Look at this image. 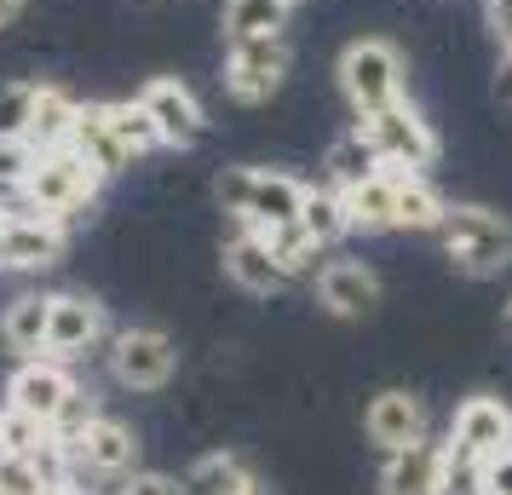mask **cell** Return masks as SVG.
Returning a JSON list of instances; mask_svg holds the SVG:
<instances>
[{"label": "cell", "instance_id": "60d3db41", "mask_svg": "<svg viewBox=\"0 0 512 495\" xmlns=\"http://www.w3.org/2000/svg\"><path fill=\"white\" fill-rule=\"evenodd\" d=\"M0 236H6V213H0Z\"/></svg>", "mask_w": 512, "mask_h": 495}, {"label": "cell", "instance_id": "52a82bcc", "mask_svg": "<svg viewBox=\"0 0 512 495\" xmlns=\"http://www.w3.org/2000/svg\"><path fill=\"white\" fill-rule=\"evenodd\" d=\"M81 392L70 375V363L64 357H18V369H12V380H6V409H24V415H35V421L58 426V415L70 409V398Z\"/></svg>", "mask_w": 512, "mask_h": 495}, {"label": "cell", "instance_id": "ffe728a7", "mask_svg": "<svg viewBox=\"0 0 512 495\" xmlns=\"http://www.w3.org/2000/svg\"><path fill=\"white\" fill-rule=\"evenodd\" d=\"M75 150L87 156L93 167L104 173H121V167H133V150L121 144L116 121H110V104H81V121H75Z\"/></svg>", "mask_w": 512, "mask_h": 495}, {"label": "cell", "instance_id": "ac0fdd59", "mask_svg": "<svg viewBox=\"0 0 512 495\" xmlns=\"http://www.w3.org/2000/svg\"><path fill=\"white\" fill-rule=\"evenodd\" d=\"M75 121H81V98L64 93L58 81H41V87H35V110H29L24 139L47 156V150H64V144L75 139Z\"/></svg>", "mask_w": 512, "mask_h": 495}, {"label": "cell", "instance_id": "b9f144b4", "mask_svg": "<svg viewBox=\"0 0 512 495\" xmlns=\"http://www.w3.org/2000/svg\"><path fill=\"white\" fill-rule=\"evenodd\" d=\"M0 495H6V490H0Z\"/></svg>", "mask_w": 512, "mask_h": 495}, {"label": "cell", "instance_id": "ba28073f", "mask_svg": "<svg viewBox=\"0 0 512 495\" xmlns=\"http://www.w3.org/2000/svg\"><path fill=\"white\" fill-rule=\"evenodd\" d=\"M179 369V346L162 329H121L110 340V375L127 392H162Z\"/></svg>", "mask_w": 512, "mask_h": 495}, {"label": "cell", "instance_id": "7c38bea8", "mask_svg": "<svg viewBox=\"0 0 512 495\" xmlns=\"http://www.w3.org/2000/svg\"><path fill=\"white\" fill-rule=\"evenodd\" d=\"M449 449H466V455H478V461H495V455H507L512 449V409L501 398H466L455 409V421H449Z\"/></svg>", "mask_w": 512, "mask_h": 495}, {"label": "cell", "instance_id": "d6a6232c", "mask_svg": "<svg viewBox=\"0 0 512 495\" xmlns=\"http://www.w3.org/2000/svg\"><path fill=\"white\" fill-rule=\"evenodd\" d=\"M121 495H190V490H185V478H167V472H133L121 484Z\"/></svg>", "mask_w": 512, "mask_h": 495}, {"label": "cell", "instance_id": "30bf717a", "mask_svg": "<svg viewBox=\"0 0 512 495\" xmlns=\"http://www.w3.org/2000/svg\"><path fill=\"white\" fill-rule=\"evenodd\" d=\"M311 288H317V306L328 311V317H369L374 306H380V271L363 260H323L317 265V277H311Z\"/></svg>", "mask_w": 512, "mask_h": 495}, {"label": "cell", "instance_id": "5b68a950", "mask_svg": "<svg viewBox=\"0 0 512 495\" xmlns=\"http://www.w3.org/2000/svg\"><path fill=\"white\" fill-rule=\"evenodd\" d=\"M294 70V52L282 35H236L225 47V93L236 104H271Z\"/></svg>", "mask_w": 512, "mask_h": 495}, {"label": "cell", "instance_id": "603a6c76", "mask_svg": "<svg viewBox=\"0 0 512 495\" xmlns=\"http://www.w3.org/2000/svg\"><path fill=\"white\" fill-rule=\"evenodd\" d=\"M328 185L334 190H351V185H363V179H374L380 173V150H374L369 139H363V127H351V133H340V139L328 144Z\"/></svg>", "mask_w": 512, "mask_h": 495}, {"label": "cell", "instance_id": "2e32d148", "mask_svg": "<svg viewBox=\"0 0 512 495\" xmlns=\"http://www.w3.org/2000/svg\"><path fill=\"white\" fill-rule=\"evenodd\" d=\"M443 455H449V444H432V438L386 449L380 495H443Z\"/></svg>", "mask_w": 512, "mask_h": 495}, {"label": "cell", "instance_id": "8d00e7d4", "mask_svg": "<svg viewBox=\"0 0 512 495\" xmlns=\"http://www.w3.org/2000/svg\"><path fill=\"white\" fill-rule=\"evenodd\" d=\"M18 6H24V0H0V24H12V18H18Z\"/></svg>", "mask_w": 512, "mask_h": 495}, {"label": "cell", "instance_id": "4dcf8cb0", "mask_svg": "<svg viewBox=\"0 0 512 495\" xmlns=\"http://www.w3.org/2000/svg\"><path fill=\"white\" fill-rule=\"evenodd\" d=\"M443 495H484V461L466 449H449L443 455Z\"/></svg>", "mask_w": 512, "mask_h": 495}, {"label": "cell", "instance_id": "7a4b0ae2", "mask_svg": "<svg viewBox=\"0 0 512 495\" xmlns=\"http://www.w3.org/2000/svg\"><path fill=\"white\" fill-rule=\"evenodd\" d=\"M334 81H340V98L351 104V116H374V110L409 98V64H403V52L386 35L346 41L340 64H334Z\"/></svg>", "mask_w": 512, "mask_h": 495}, {"label": "cell", "instance_id": "f35d334b", "mask_svg": "<svg viewBox=\"0 0 512 495\" xmlns=\"http://www.w3.org/2000/svg\"><path fill=\"white\" fill-rule=\"evenodd\" d=\"M242 495H271V490H265V484H259V478H254V484H248V490H242Z\"/></svg>", "mask_w": 512, "mask_h": 495}, {"label": "cell", "instance_id": "ab89813d", "mask_svg": "<svg viewBox=\"0 0 512 495\" xmlns=\"http://www.w3.org/2000/svg\"><path fill=\"white\" fill-rule=\"evenodd\" d=\"M501 323H507V334H512V300H507V317H501Z\"/></svg>", "mask_w": 512, "mask_h": 495}, {"label": "cell", "instance_id": "4fadbf2b", "mask_svg": "<svg viewBox=\"0 0 512 495\" xmlns=\"http://www.w3.org/2000/svg\"><path fill=\"white\" fill-rule=\"evenodd\" d=\"M64 219H47V213H18L6 219V236H0V265L12 271H47V265L64 260Z\"/></svg>", "mask_w": 512, "mask_h": 495}, {"label": "cell", "instance_id": "44dd1931", "mask_svg": "<svg viewBox=\"0 0 512 495\" xmlns=\"http://www.w3.org/2000/svg\"><path fill=\"white\" fill-rule=\"evenodd\" d=\"M47 329H52V294H18L12 306L0 311V340L18 357L47 352Z\"/></svg>", "mask_w": 512, "mask_h": 495}, {"label": "cell", "instance_id": "6da1fadb", "mask_svg": "<svg viewBox=\"0 0 512 495\" xmlns=\"http://www.w3.org/2000/svg\"><path fill=\"white\" fill-rule=\"evenodd\" d=\"M305 190L294 173L277 167H225L219 173V208L231 213L242 231H282L305 208Z\"/></svg>", "mask_w": 512, "mask_h": 495}, {"label": "cell", "instance_id": "f546056e", "mask_svg": "<svg viewBox=\"0 0 512 495\" xmlns=\"http://www.w3.org/2000/svg\"><path fill=\"white\" fill-rule=\"evenodd\" d=\"M0 490L6 495H58L29 455H6V449H0Z\"/></svg>", "mask_w": 512, "mask_h": 495}, {"label": "cell", "instance_id": "9c48e42d", "mask_svg": "<svg viewBox=\"0 0 512 495\" xmlns=\"http://www.w3.org/2000/svg\"><path fill=\"white\" fill-rule=\"evenodd\" d=\"M139 104L150 110V121L162 127L167 150H190V144H202V133H208V110H202V98L190 93L179 75H156V81H144Z\"/></svg>", "mask_w": 512, "mask_h": 495}, {"label": "cell", "instance_id": "1f68e13d", "mask_svg": "<svg viewBox=\"0 0 512 495\" xmlns=\"http://www.w3.org/2000/svg\"><path fill=\"white\" fill-rule=\"evenodd\" d=\"M35 87H41V81H12V87H0V133H24L29 127Z\"/></svg>", "mask_w": 512, "mask_h": 495}, {"label": "cell", "instance_id": "4316f807", "mask_svg": "<svg viewBox=\"0 0 512 495\" xmlns=\"http://www.w3.org/2000/svg\"><path fill=\"white\" fill-rule=\"evenodd\" d=\"M110 121H116L121 144L133 150V162H139V156H150V150H167V144H162V127L150 121V110H144L139 98H110Z\"/></svg>", "mask_w": 512, "mask_h": 495}, {"label": "cell", "instance_id": "e0dca14e", "mask_svg": "<svg viewBox=\"0 0 512 495\" xmlns=\"http://www.w3.org/2000/svg\"><path fill=\"white\" fill-rule=\"evenodd\" d=\"M363 432H369V444L380 449H403L426 438V403L415 392H403V386H386V392H374L369 409H363Z\"/></svg>", "mask_w": 512, "mask_h": 495}, {"label": "cell", "instance_id": "d590c367", "mask_svg": "<svg viewBox=\"0 0 512 495\" xmlns=\"http://www.w3.org/2000/svg\"><path fill=\"white\" fill-rule=\"evenodd\" d=\"M495 93L512 104V52H501V70H495Z\"/></svg>", "mask_w": 512, "mask_h": 495}, {"label": "cell", "instance_id": "8992f818", "mask_svg": "<svg viewBox=\"0 0 512 495\" xmlns=\"http://www.w3.org/2000/svg\"><path fill=\"white\" fill-rule=\"evenodd\" d=\"M357 127H363V139L380 150L386 167H415V173H426V167L438 162V150H443L438 133H432V121L420 116L409 98L374 110V116H357Z\"/></svg>", "mask_w": 512, "mask_h": 495}, {"label": "cell", "instance_id": "9a60e30c", "mask_svg": "<svg viewBox=\"0 0 512 495\" xmlns=\"http://www.w3.org/2000/svg\"><path fill=\"white\" fill-rule=\"evenodd\" d=\"M104 340V306H98L93 294H52V329H47V352L75 363V357H87Z\"/></svg>", "mask_w": 512, "mask_h": 495}, {"label": "cell", "instance_id": "7402d4cb", "mask_svg": "<svg viewBox=\"0 0 512 495\" xmlns=\"http://www.w3.org/2000/svg\"><path fill=\"white\" fill-rule=\"evenodd\" d=\"M392 179H397V231H438L443 213H449L438 185L415 167H392Z\"/></svg>", "mask_w": 512, "mask_h": 495}, {"label": "cell", "instance_id": "cb8c5ba5", "mask_svg": "<svg viewBox=\"0 0 512 495\" xmlns=\"http://www.w3.org/2000/svg\"><path fill=\"white\" fill-rule=\"evenodd\" d=\"M300 0H225V41L236 35H282Z\"/></svg>", "mask_w": 512, "mask_h": 495}, {"label": "cell", "instance_id": "3957f363", "mask_svg": "<svg viewBox=\"0 0 512 495\" xmlns=\"http://www.w3.org/2000/svg\"><path fill=\"white\" fill-rule=\"evenodd\" d=\"M438 242H443V260L461 277H495V271L512 265V225L484 202H449Z\"/></svg>", "mask_w": 512, "mask_h": 495}, {"label": "cell", "instance_id": "5bb4252c", "mask_svg": "<svg viewBox=\"0 0 512 495\" xmlns=\"http://www.w3.org/2000/svg\"><path fill=\"white\" fill-rule=\"evenodd\" d=\"M225 277H231L242 294H282V288L294 283L288 277V265L277 260V248H271V236L265 231H242L225 242Z\"/></svg>", "mask_w": 512, "mask_h": 495}, {"label": "cell", "instance_id": "d4e9b609", "mask_svg": "<svg viewBox=\"0 0 512 495\" xmlns=\"http://www.w3.org/2000/svg\"><path fill=\"white\" fill-rule=\"evenodd\" d=\"M300 225L311 236H317V242H323V248H334V242H346L351 236V213H346V196H340V190L334 185H311L305 190V208H300Z\"/></svg>", "mask_w": 512, "mask_h": 495}, {"label": "cell", "instance_id": "484cf974", "mask_svg": "<svg viewBox=\"0 0 512 495\" xmlns=\"http://www.w3.org/2000/svg\"><path fill=\"white\" fill-rule=\"evenodd\" d=\"M248 484H254V472L242 467L236 455H225V449H219V455H202V461L185 472L190 495H242Z\"/></svg>", "mask_w": 512, "mask_h": 495}, {"label": "cell", "instance_id": "e575fe53", "mask_svg": "<svg viewBox=\"0 0 512 495\" xmlns=\"http://www.w3.org/2000/svg\"><path fill=\"white\" fill-rule=\"evenodd\" d=\"M484 495H512V449L484 461Z\"/></svg>", "mask_w": 512, "mask_h": 495}, {"label": "cell", "instance_id": "277c9868", "mask_svg": "<svg viewBox=\"0 0 512 495\" xmlns=\"http://www.w3.org/2000/svg\"><path fill=\"white\" fill-rule=\"evenodd\" d=\"M104 167H93L75 144H64V150H47L41 162H35V173H29V208L47 213V219H64L70 225L75 213H87L98 202V190H104Z\"/></svg>", "mask_w": 512, "mask_h": 495}, {"label": "cell", "instance_id": "d6986e66", "mask_svg": "<svg viewBox=\"0 0 512 495\" xmlns=\"http://www.w3.org/2000/svg\"><path fill=\"white\" fill-rule=\"evenodd\" d=\"M340 196H346L351 231H363V236L397 231V179H392V167H380L374 179H363V185L340 190Z\"/></svg>", "mask_w": 512, "mask_h": 495}, {"label": "cell", "instance_id": "f1b7e54d", "mask_svg": "<svg viewBox=\"0 0 512 495\" xmlns=\"http://www.w3.org/2000/svg\"><path fill=\"white\" fill-rule=\"evenodd\" d=\"M35 162H41V150L24 133H0V190H24Z\"/></svg>", "mask_w": 512, "mask_h": 495}, {"label": "cell", "instance_id": "83f0119b", "mask_svg": "<svg viewBox=\"0 0 512 495\" xmlns=\"http://www.w3.org/2000/svg\"><path fill=\"white\" fill-rule=\"evenodd\" d=\"M47 438H52L47 421H35L24 409H0V449H6V455H35Z\"/></svg>", "mask_w": 512, "mask_h": 495}, {"label": "cell", "instance_id": "74e56055", "mask_svg": "<svg viewBox=\"0 0 512 495\" xmlns=\"http://www.w3.org/2000/svg\"><path fill=\"white\" fill-rule=\"evenodd\" d=\"M58 495H93V490H81V484H64V490H58Z\"/></svg>", "mask_w": 512, "mask_h": 495}, {"label": "cell", "instance_id": "8fae6325", "mask_svg": "<svg viewBox=\"0 0 512 495\" xmlns=\"http://www.w3.org/2000/svg\"><path fill=\"white\" fill-rule=\"evenodd\" d=\"M75 455V472H98V478H121V472H133L139 461V438H133V426L110 421V415H93V421L70 432L64 438Z\"/></svg>", "mask_w": 512, "mask_h": 495}, {"label": "cell", "instance_id": "836d02e7", "mask_svg": "<svg viewBox=\"0 0 512 495\" xmlns=\"http://www.w3.org/2000/svg\"><path fill=\"white\" fill-rule=\"evenodd\" d=\"M484 24L501 41V52H512V0H484Z\"/></svg>", "mask_w": 512, "mask_h": 495}]
</instances>
